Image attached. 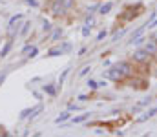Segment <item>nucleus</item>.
I'll return each instance as SVG.
<instances>
[{
    "mask_svg": "<svg viewBox=\"0 0 157 137\" xmlns=\"http://www.w3.org/2000/svg\"><path fill=\"white\" fill-rule=\"evenodd\" d=\"M152 60H154V59H152V55H150L143 46H137V48H135V51L132 53V62H133V64H137V66H148Z\"/></svg>",
    "mask_w": 157,
    "mask_h": 137,
    "instance_id": "nucleus-1",
    "label": "nucleus"
},
{
    "mask_svg": "<svg viewBox=\"0 0 157 137\" xmlns=\"http://www.w3.org/2000/svg\"><path fill=\"white\" fill-rule=\"evenodd\" d=\"M48 11H49V15L51 17H55V18H62V17H66L70 11L59 2V0H49V4H48Z\"/></svg>",
    "mask_w": 157,
    "mask_h": 137,
    "instance_id": "nucleus-2",
    "label": "nucleus"
},
{
    "mask_svg": "<svg viewBox=\"0 0 157 137\" xmlns=\"http://www.w3.org/2000/svg\"><path fill=\"white\" fill-rule=\"evenodd\" d=\"M113 66L122 73L124 79H128V77H132V75L135 73V64H133L132 60H119V62H115Z\"/></svg>",
    "mask_w": 157,
    "mask_h": 137,
    "instance_id": "nucleus-3",
    "label": "nucleus"
},
{
    "mask_svg": "<svg viewBox=\"0 0 157 137\" xmlns=\"http://www.w3.org/2000/svg\"><path fill=\"white\" fill-rule=\"evenodd\" d=\"M102 75H104L108 81H112V82H117V84H119V82H124V81H126V79L122 77V73L119 71L113 64H112V66H110V68H108V70H106Z\"/></svg>",
    "mask_w": 157,
    "mask_h": 137,
    "instance_id": "nucleus-4",
    "label": "nucleus"
},
{
    "mask_svg": "<svg viewBox=\"0 0 157 137\" xmlns=\"http://www.w3.org/2000/svg\"><path fill=\"white\" fill-rule=\"evenodd\" d=\"M126 82H128L133 90H146V86H148L146 79H144V77H137L135 73H133L132 77H128V79H126Z\"/></svg>",
    "mask_w": 157,
    "mask_h": 137,
    "instance_id": "nucleus-5",
    "label": "nucleus"
},
{
    "mask_svg": "<svg viewBox=\"0 0 157 137\" xmlns=\"http://www.w3.org/2000/svg\"><path fill=\"white\" fill-rule=\"evenodd\" d=\"M141 9H143V4H137L135 7H133V6H128V9L122 13V15H126V17H124V20H133V18H137Z\"/></svg>",
    "mask_w": 157,
    "mask_h": 137,
    "instance_id": "nucleus-6",
    "label": "nucleus"
},
{
    "mask_svg": "<svg viewBox=\"0 0 157 137\" xmlns=\"http://www.w3.org/2000/svg\"><path fill=\"white\" fill-rule=\"evenodd\" d=\"M113 11V2H102L101 6H99V11H97V15H101V17H106V15H110Z\"/></svg>",
    "mask_w": 157,
    "mask_h": 137,
    "instance_id": "nucleus-7",
    "label": "nucleus"
},
{
    "mask_svg": "<svg viewBox=\"0 0 157 137\" xmlns=\"http://www.w3.org/2000/svg\"><path fill=\"white\" fill-rule=\"evenodd\" d=\"M143 48L152 55V59H157V44H155V40L154 39H150V40H146L144 44H143Z\"/></svg>",
    "mask_w": 157,
    "mask_h": 137,
    "instance_id": "nucleus-8",
    "label": "nucleus"
},
{
    "mask_svg": "<svg viewBox=\"0 0 157 137\" xmlns=\"http://www.w3.org/2000/svg\"><path fill=\"white\" fill-rule=\"evenodd\" d=\"M155 115H157V106H152V108H148V110L137 119V123H146L148 119H152V117H155Z\"/></svg>",
    "mask_w": 157,
    "mask_h": 137,
    "instance_id": "nucleus-9",
    "label": "nucleus"
},
{
    "mask_svg": "<svg viewBox=\"0 0 157 137\" xmlns=\"http://www.w3.org/2000/svg\"><path fill=\"white\" fill-rule=\"evenodd\" d=\"M42 112H44V104H42V102H39V104L31 106V112H29V117H28V119H29V121H35V119L39 117Z\"/></svg>",
    "mask_w": 157,
    "mask_h": 137,
    "instance_id": "nucleus-10",
    "label": "nucleus"
},
{
    "mask_svg": "<svg viewBox=\"0 0 157 137\" xmlns=\"http://www.w3.org/2000/svg\"><path fill=\"white\" fill-rule=\"evenodd\" d=\"M68 121H71V112H70V110L60 112V113L57 115V119H55V124H64V123H68Z\"/></svg>",
    "mask_w": 157,
    "mask_h": 137,
    "instance_id": "nucleus-11",
    "label": "nucleus"
},
{
    "mask_svg": "<svg viewBox=\"0 0 157 137\" xmlns=\"http://www.w3.org/2000/svg\"><path fill=\"white\" fill-rule=\"evenodd\" d=\"M144 31H146V24H143V26H139L137 29H133V33L130 35V40H128V44H132L135 39H139V37H143L144 35Z\"/></svg>",
    "mask_w": 157,
    "mask_h": 137,
    "instance_id": "nucleus-12",
    "label": "nucleus"
},
{
    "mask_svg": "<svg viewBox=\"0 0 157 137\" xmlns=\"http://www.w3.org/2000/svg\"><path fill=\"white\" fill-rule=\"evenodd\" d=\"M42 91H44L46 95H49V97H55V95H57V91H59V86H57V84L48 82V84H44V86H42Z\"/></svg>",
    "mask_w": 157,
    "mask_h": 137,
    "instance_id": "nucleus-13",
    "label": "nucleus"
},
{
    "mask_svg": "<svg viewBox=\"0 0 157 137\" xmlns=\"http://www.w3.org/2000/svg\"><path fill=\"white\" fill-rule=\"evenodd\" d=\"M70 71H71V68H70V66H68L66 70H62V71H60V75H59V79H57V86H59V90L64 86V82H66V79H68Z\"/></svg>",
    "mask_w": 157,
    "mask_h": 137,
    "instance_id": "nucleus-14",
    "label": "nucleus"
},
{
    "mask_svg": "<svg viewBox=\"0 0 157 137\" xmlns=\"http://www.w3.org/2000/svg\"><path fill=\"white\" fill-rule=\"evenodd\" d=\"M29 31H31V22H28V20H26V22L22 24L20 31H18V37H20V39H26V37L29 35Z\"/></svg>",
    "mask_w": 157,
    "mask_h": 137,
    "instance_id": "nucleus-15",
    "label": "nucleus"
},
{
    "mask_svg": "<svg viewBox=\"0 0 157 137\" xmlns=\"http://www.w3.org/2000/svg\"><path fill=\"white\" fill-rule=\"evenodd\" d=\"M90 117H91V113H90V112H86V113L77 115V117H71V123H73V124H80V123H86Z\"/></svg>",
    "mask_w": 157,
    "mask_h": 137,
    "instance_id": "nucleus-16",
    "label": "nucleus"
},
{
    "mask_svg": "<svg viewBox=\"0 0 157 137\" xmlns=\"http://www.w3.org/2000/svg\"><path fill=\"white\" fill-rule=\"evenodd\" d=\"M11 48H13V40L9 39V40H7V42L4 44V48L0 49V59H6V57L9 55V51H11Z\"/></svg>",
    "mask_w": 157,
    "mask_h": 137,
    "instance_id": "nucleus-17",
    "label": "nucleus"
},
{
    "mask_svg": "<svg viewBox=\"0 0 157 137\" xmlns=\"http://www.w3.org/2000/svg\"><path fill=\"white\" fill-rule=\"evenodd\" d=\"M60 55H64V53H62V49H60V46H59V48H51V49L46 53V57H48V59H53V57H60Z\"/></svg>",
    "mask_w": 157,
    "mask_h": 137,
    "instance_id": "nucleus-18",
    "label": "nucleus"
},
{
    "mask_svg": "<svg viewBox=\"0 0 157 137\" xmlns=\"http://www.w3.org/2000/svg\"><path fill=\"white\" fill-rule=\"evenodd\" d=\"M62 33H64V29L62 28H53V33H51V42H55V40H59L60 37H62Z\"/></svg>",
    "mask_w": 157,
    "mask_h": 137,
    "instance_id": "nucleus-19",
    "label": "nucleus"
},
{
    "mask_svg": "<svg viewBox=\"0 0 157 137\" xmlns=\"http://www.w3.org/2000/svg\"><path fill=\"white\" fill-rule=\"evenodd\" d=\"M152 101H154V97H152V95L144 97V99L139 102V108H146V106H150V104H152Z\"/></svg>",
    "mask_w": 157,
    "mask_h": 137,
    "instance_id": "nucleus-20",
    "label": "nucleus"
},
{
    "mask_svg": "<svg viewBox=\"0 0 157 137\" xmlns=\"http://www.w3.org/2000/svg\"><path fill=\"white\" fill-rule=\"evenodd\" d=\"M99 6H101V4H97V2H95V4H91V6H88L86 15H93V13H97V11H99Z\"/></svg>",
    "mask_w": 157,
    "mask_h": 137,
    "instance_id": "nucleus-21",
    "label": "nucleus"
},
{
    "mask_svg": "<svg viewBox=\"0 0 157 137\" xmlns=\"http://www.w3.org/2000/svg\"><path fill=\"white\" fill-rule=\"evenodd\" d=\"M42 31H44V33L53 31V26H51V22H49V20H42Z\"/></svg>",
    "mask_w": 157,
    "mask_h": 137,
    "instance_id": "nucleus-22",
    "label": "nucleus"
},
{
    "mask_svg": "<svg viewBox=\"0 0 157 137\" xmlns=\"http://www.w3.org/2000/svg\"><path fill=\"white\" fill-rule=\"evenodd\" d=\"M80 35H82L84 39H88V37L91 35V26H88V24H84V26H82V31H80Z\"/></svg>",
    "mask_w": 157,
    "mask_h": 137,
    "instance_id": "nucleus-23",
    "label": "nucleus"
},
{
    "mask_svg": "<svg viewBox=\"0 0 157 137\" xmlns=\"http://www.w3.org/2000/svg\"><path fill=\"white\" fill-rule=\"evenodd\" d=\"M22 20V13H17V15H13L11 18H9V24L7 26H13V24H17V22H20Z\"/></svg>",
    "mask_w": 157,
    "mask_h": 137,
    "instance_id": "nucleus-24",
    "label": "nucleus"
},
{
    "mask_svg": "<svg viewBox=\"0 0 157 137\" xmlns=\"http://www.w3.org/2000/svg\"><path fill=\"white\" fill-rule=\"evenodd\" d=\"M26 55H28V59H35V57L39 55V48H37V46H33V48H31Z\"/></svg>",
    "mask_w": 157,
    "mask_h": 137,
    "instance_id": "nucleus-25",
    "label": "nucleus"
},
{
    "mask_svg": "<svg viewBox=\"0 0 157 137\" xmlns=\"http://www.w3.org/2000/svg\"><path fill=\"white\" fill-rule=\"evenodd\" d=\"M29 112H31V108H24V110H22V112L18 113V119H20V121L28 119V117H29Z\"/></svg>",
    "mask_w": 157,
    "mask_h": 137,
    "instance_id": "nucleus-26",
    "label": "nucleus"
},
{
    "mask_svg": "<svg viewBox=\"0 0 157 137\" xmlns=\"http://www.w3.org/2000/svg\"><path fill=\"white\" fill-rule=\"evenodd\" d=\"M88 88H91V90H99L101 86H99V82H97L95 79H88Z\"/></svg>",
    "mask_w": 157,
    "mask_h": 137,
    "instance_id": "nucleus-27",
    "label": "nucleus"
},
{
    "mask_svg": "<svg viewBox=\"0 0 157 137\" xmlns=\"http://www.w3.org/2000/svg\"><path fill=\"white\" fill-rule=\"evenodd\" d=\"M88 73H91V66H84V68L80 70V73H78V77L82 79V77H86Z\"/></svg>",
    "mask_w": 157,
    "mask_h": 137,
    "instance_id": "nucleus-28",
    "label": "nucleus"
},
{
    "mask_svg": "<svg viewBox=\"0 0 157 137\" xmlns=\"http://www.w3.org/2000/svg\"><path fill=\"white\" fill-rule=\"evenodd\" d=\"M71 48H73V46H71V42H64V44L60 46L62 53H70V51H71Z\"/></svg>",
    "mask_w": 157,
    "mask_h": 137,
    "instance_id": "nucleus-29",
    "label": "nucleus"
},
{
    "mask_svg": "<svg viewBox=\"0 0 157 137\" xmlns=\"http://www.w3.org/2000/svg\"><path fill=\"white\" fill-rule=\"evenodd\" d=\"M84 24H88V26H91V28H93V24H95V18H93V15H86V18H84Z\"/></svg>",
    "mask_w": 157,
    "mask_h": 137,
    "instance_id": "nucleus-30",
    "label": "nucleus"
},
{
    "mask_svg": "<svg viewBox=\"0 0 157 137\" xmlns=\"http://www.w3.org/2000/svg\"><path fill=\"white\" fill-rule=\"evenodd\" d=\"M106 37H108V29H102V31H99V35H97V42L104 40Z\"/></svg>",
    "mask_w": 157,
    "mask_h": 137,
    "instance_id": "nucleus-31",
    "label": "nucleus"
},
{
    "mask_svg": "<svg viewBox=\"0 0 157 137\" xmlns=\"http://www.w3.org/2000/svg\"><path fill=\"white\" fill-rule=\"evenodd\" d=\"M24 2H26L29 7H40V4L37 2V0H24Z\"/></svg>",
    "mask_w": 157,
    "mask_h": 137,
    "instance_id": "nucleus-32",
    "label": "nucleus"
},
{
    "mask_svg": "<svg viewBox=\"0 0 157 137\" xmlns=\"http://www.w3.org/2000/svg\"><path fill=\"white\" fill-rule=\"evenodd\" d=\"M93 134H95V135H104V134H106V128H95Z\"/></svg>",
    "mask_w": 157,
    "mask_h": 137,
    "instance_id": "nucleus-33",
    "label": "nucleus"
},
{
    "mask_svg": "<svg viewBox=\"0 0 157 137\" xmlns=\"http://www.w3.org/2000/svg\"><path fill=\"white\" fill-rule=\"evenodd\" d=\"M157 26V18L155 20H152V22H146V29H154Z\"/></svg>",
    "mask_w": 157,
    "mask_h": 137,
    "instance_id": "nucleus-34",
    "label": "nucleus"
},
{
    "mask_svg": "<svg viewBox=\"0 0 157 137\" xmlns=\"http://www.w3.org/2000/svg\"><path fill=\"white\" fill-rule=\"evenodd\" d=\"M157 18V9H154L150 15H148V22H152V20H155Z\"/></svg>",
    "mask_w": 157,
    "mask_h": 137,
    "instance_id": "nucleus-35",
    "label": "nucleus"
},
{
    "mask_svg": "<svg viewBox=\"0 0 157 137\" xmlns=\"http://www.w3.org/2000/svg\"><path fill=\"white\" fill-rule=\"evenodd\" d=\"M68 110H70V112H78V110H80V106H78V104H70V106H68Z\"/></svg>",
    "mask_w": 157,
    "mask_h": 137,
    "instance_id": "nucleus-36",
    "label": "nucleus"
},
{
    "mask_svg": "<svg viewBox=\"0 0 157 137\" xmlns=\"http://www.w3.org/2000/svg\"><path fill=\"white\" fill-rule=\"evenodd\" d=\"M31 48H33V46H31V44H26V46H24V48H22V53L26 55V53H28V51H29Z\"/></svg>",
    "mask_w": 157,
    "mask_h": 137,
    "instance_id": "nucleus-37",
    "label": "nucleus"
},
{
    "mask_svg": "<svg viewBox=\"0 0 157 137\" xmlns=\"http://www.w3.org/2000/svg\"><path fill=\"white\" fill-rule=\"evenodd\" d=\"M77 99H78V101H88V99H90V95H78Z\"/></svg>",
    "mask_w": 157,
    "mask_h": 137,
    "instance_id": "nucleus-38",
    "label": "nucleus"
},
{
    "mask_svg": "<svg viewBox=\"0 0 157 137\" xmlns=\"http://www.w3.org/2000/svg\"><path fill=\"white\" fill-rule=\"evenodd\" d=\"M102 66H104V68H110V66H112V62H110V60H104V62H102Z\"/></svg>",
    "mask_w": 157,
    "mask_h": 137,
    "instance_id": "nucleus-39",
    "label": "nucleus"
},
{
    "mask_svg": "<svg viewBox=\"0 0 157 137\" xmlns=\"http://www.w3.org/2000/svg\"><path fill=\"white\" fill-rule=\"evenodd\" d=\"M33 95H35V99H39V101H40V99H42V95H40L39 91H33Z\"/></svg>",
    "mask_w": 157,
    "mask_h": 137,
    "instance_id": "nucleus-40",
    "label": "nucleus"
},
{
    "mask_svg": "<svg viewBox=\"0 0 157 137\" xmlns=\"http://www.w3.org/2000/svg\"><path fill=\"white\" fill-rule=\"evenodd\" d=\"M4 81H6V73H2V75H0V84H2Z\"/></svg>",
    "mask_w": 157,
    "mask_h": 137,
    "instance_id": "nucleus-41",
    "label": "nucleus"
},
{
    "mask_svg": "<svg viewBox=\"0 0 157 137\" xmlns=\"http://www.w3.org/2000/svg\"><path fill=\"white\" fill-rule=\"evenodd\" d=\"M152 39H154V40H155V44H157V33H155V35H154V37H152Z\"/></svg>",
    "mask_w": 157,
    "mask_h": 137,
    "instance_id": "nucleus-42",
    "label": "nucleus"
},
{
    "mask_svg": "<svg viewBox=\"0 0 157 137\" xmlns=\"http://www.w3.org/2000/svg\"><path fill=\"white\" fill-rule=\"evenodd\" d=\"M155 77H157V70H155Z\"/></svg>",
    "mask_w": 157,
    "mask_h": 137,
    "instance_id": "nucleus-43",
    "label": "nucleus"
},
{
    "mask_svg": "<svg viewBox=\"0 0 157 137\" xmlns=\"http://www.w3.org/2000/svg\"><path fill=\"white\" fill-rule=\"evenodd\" d=\"M59 2H62V0H59Z\"/></svg>",
    "mask_w": 157,
    "mask_h": 137,
    "instance_id": "nucleus-44",
    "label": "nucleus"
}]
</instances>
